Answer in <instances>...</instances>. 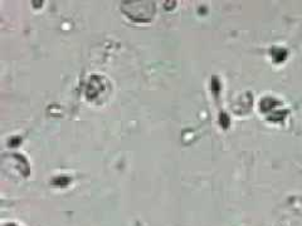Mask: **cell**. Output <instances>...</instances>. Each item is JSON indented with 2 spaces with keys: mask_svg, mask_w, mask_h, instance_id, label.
<instances>
[{
  "mask_svg": "<svg viewBox=\"0 0 302 226\" xmlns=\"http://www.w3.org/2000/svg\"><path fill=\"white\" fill-rule=\"evenodd\" d=\"M68 182H69V178L68 177H63V176L54 180V185H57V186H67V185H68Z\"/></svg>",
  "mask_w": 302,
  "mask_h": 226,
  "instance_id": "obj_1",
  "label": "cell"
},
{
  "mask_svg": "<svg viewBox=\"0 0 302 226\" xmlns=\"http://www.w3.org/2000/svg\"><path fill=\"white\" fill-rule=\"evenodd\" d=\"M8 226H15V225H8Z\"/></svg>",
  "mask_w": 302,
  "mask_h": 226,
  "instance_id": "obj_2",
  "label": "cell"
}]
</instances>
